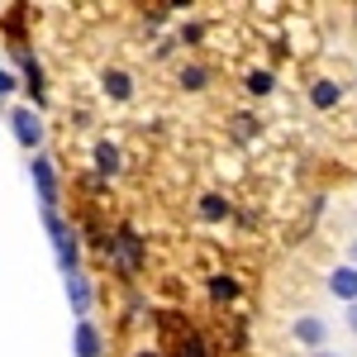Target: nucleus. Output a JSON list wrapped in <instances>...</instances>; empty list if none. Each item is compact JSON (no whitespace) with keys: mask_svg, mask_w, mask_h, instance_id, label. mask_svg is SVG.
I'll return each instance as SVG.
<instances>
[{"mask_svg":"<svg viewBox=\"0 0 357 357\" xmlns=\"http://www.w3.org/2000/svg\"><path fill=\"white\" fill-rule=\"evenodd\" d=\"M100 86H105L110 100H129V96H134V77H129L124 67H110V72L100 77Z\"/></svg>","mask_w":357,"mask_h":357,"instance_id":"1a4fd4ad","label":"nucleus"},{"mask_svg":"<svg viewBox=\"0 0 357 357\" xmlns=\"http://www.w3.org/2000/svg\"><path fill=\"white\" fill-rule=\"evenodd\" d=\"M91 158H96V172H100V176H114V172L124 167V153H119V143H110V138H100Z\"/></svg>","mask_w":357,"mask_h":357,"instance_id":"6e6552de","label":"nucleus"},{"mask_svg":"<svg viewBox=\"0 0 357 357\" xmlns=\"http://www.w3.org/2000/svg\"><path fill=\"white\" fill-rule=\"evenodd\" d=\"M348 329H353V333H357V301H353V305H348Z\"/></svg>","mask_w":357,"mask_h":357,"instance_id":"aec40b11","label":"nucleus"},{"mask_svg":"<svg viewBox=\"0 0 357 357\" xmlns=\"http://www.w3.org/2000/svg\"><path fill=\"white\" fill-rule=\"evenodd\" d=\"M224 215H229V200H224V195H215V191L200 195V220L215 224V220H224Z\"/></svg>","mask_w":357,"mask_h":357,"instance_id":"ddd939ff","label":"nucleus"},{"mask_svg":"<svg viewBox=\"0 0 357 357\" xmlns=\"http://www.w3.org/2000/svg\"><path fill=\"white\" fill-rule=\"evenodd\" d=\"M329 291L338 301H357V267H338V272L329 276Z\"/></svg>","mask_w":357,"mask_h":357,"instance_id":"f8f14e48","label":"nucleus"},{"mask_svg":"<svg viewBox=\"0 0 357 357\" xmlns=\"http://www.w3.org/2000/svg\"><path fill=\"white\" fill-rule=\"evenodd\" d=\"M210 296H215V301H234V296H238V281H234V276H210Z\"/></svg>","mask_w":357,"mask_h":357,"instance_id":"2eb2a0df","label":"nucleus"},{"mask_svg":"<svg viewBox=\"0 0 357 357\" xmlns=\"http://www.w3.org/2000/svg\"><path fill=\"white\" fill-rule=\"evenodd\" d=\"M57 267H62V276H72V272H82L77 262H82V243H77V229H67L62 238H57Z\"/></svg>","mask_w":357,"mask_h":357,"instance_id":"0eeeda50","label":"nucleus"},{"mask_svg":"<svg viewBox=\"0 0 357 357\" xmlns=\"http://www.w3.org/2000/svg\"><path fill=\"white\" fill-rule=\"evenodd\" d=\"M276 77L272 72H248V96H272Z\"/></svg>","mask_w":357,"mask_h":357,"instance_id":"dca6fc26","label":"nucleus"},{"mask_svg":"<svg viewBox=\"0 0 357 357\" xmlns=\"http://www.w3.org/2000/svg\"><path fill=\"white\" fill-rule=\"evenodd\" d=\"M310 357H338V353H324V348H319V353H310Z\"/></svg>","mask_w":357,"mask_h":357,"instance_id":"5701e85b","label":"nucleus"},{"mask_svg":"<svg viewBox=\"0 0 357 357\" xmlns=\"http://www.w3.org/2000/svg\"><path fill=\"white\" fill-rule=\"evenodd\" d=\"M72 353L77 357H105V333L96 319H77L72 324Z\"/></svg>","mask_w":357,"mask_h":357,"instance_id":"20e7f679","label":"nucleus"},{"mask_svg":"<svg viewBox=\"0 0 357 357\" xmlns=\"http://www.w3.org/2000/svg\"><path fill=\"white\" fill-rule=\"evenodd\" d=\"M252 134H257V119H252V114H238V119H234V138H243V143H248Z\"/></svg>","mask_w":357,"mask_h":357,"instance_id":"a211bd4d","label":"nucleus"},{"mask_svg":"<svg viewBox=\"0 0 357 357\" xmlns=\"http://www.w3.org/2000/svg\"><path fill=\"white\" fill-rule=\"evenodd\" d=\"M134 357H162V353H153V348H138V353Z\"/></svg>","mask_w":357,"mask_h":357,"instance_id":"412c9836","label":"nucleus"},{"mask_svg":"<svg viewBox=\"0 0 357 357\" xmlns=\"http://www.w3.org/2000/svg\"><path fill=\"white\" fill-rule=\"evenodd\" d=\"M67 301H72V314H77V319H91V281H86L82 272L67 276Z\"/></svg>","mask_w":357,"mask_h":357,"instance_id":"423d86ee","label":"nucleus"},{"mask_svg":"<svg viewBox=\"0 0 357 357\" xmlns=\"http://www.w3.org/2000/svg\"><path fill=\"white\" fill-rule=\"evenodd\" d=\"M29 176H33V186H38V205L43 210H57V167L48 153H29Z\"/></svg>","mask_w":357,"mask_h":357,"instance_id":"7ed1b4c3","label":"nucleus"},{"mask_svg":"<svg viewBox=\"0 0 357 357\" xmlns=\"http://www.w3.org/2000/svg\"><path fill=\"white\" fill-rule=\"evenodd\" d=\"M348 252H353V262H357V238H353V243H348Z\"/></svg>","mask_w":357,"mask_h":357,"instance_id":"4be33fe9","label":"nucleus"},{"mask_svg":"<svg viewBox=\"0 0 357 357\" xmlns=\"http://www.w3.org/2000/svg\"><path fill=\"white\" fill-rule=\"evenodd\" d=\"M176 357H215V353H210V343H205L200 333H186V338L176 343Z\"/></svg>","mask_w":357,"mask_h":357,"instance_id":"4468645a","label":"nucleus"},{"mask_svg":"<svg viewBox=\"0 0 357 357\" xmlns=\"http://www.w3.org/2000/svg\"><path fill=\"white\" fill-rule=\"evenodd\" d=\"M105 252L114 257V267H119L124 276H138V272H143V238H138L134 224H119V229H114V238L105 243Z\"/></svg>","mask_w":357,"mask_h":357,"instance_id":"f257e3e1","label":"nucleus"},{"mask_svg":"<svg viewBox=\"0 0 357 357\" xmlns=\"http://www.w3.org/2000/svg\"><path fill=\"white\" fill-rule=\"evenodd\" d=\"M15 86H20V82H15V72H10V67H0V100H5Z\"/></svg>","mask_w":357,"mask_h":357,"instance_id":"6ab92c4d","label":"nucleus"},{"mask_svg":"<svg viewBox=\"0 0 357 357\" xmlns=\"http://www.w3.org/2000/svg\"><path fill=\"white\" fill-rule=\"evenodd\" d=\"M10 134H15V143H20L24 153H43V138H48L43 114L33 110V105H15V110H10Z\"/></svg>","mask_w":357,"mask_h":357,"instance_id":"f03ea898","label":"nucleus"},{"mask_svg":"<svg viewBox=\"0 0 357 357\" xmlns=\"http://www.w3.org/2000/svg\"><path fill=\"white\" fill-rule=\"evenodd\" d=\"M43 229H48V238H53V243H57V238H62V234H67L72 224L62 220V210H43Z\"/></svg>","mask_w":357,"mask_h":357,"instance_id":"f3484780","label":"nucleus"},{"mask_svg":"<svg viewBox=\"0 0 357 357\" xmlns=\"http://www.w3.org/2000/svg\"><path fill=\"white\" fill-rule=\"evenodd\" d=\"M296 338H301L305 348H314V353H319V348H324V338H329V324H324L319 314H301V319H296Z\"/></svg>","mask_w":357,"mask_h":357,"instance_id":"39448f33","label":"nucleus"},{"mask_svg":"<svg viewBox=\"0 0 357 357\" xmlns=\"http://www.w3.org/2000/svg\"><path fill=\"white\" fill-rule=\"evenodd\" d=\"M338 100H343V86L338 82H314L310 86V105H314V110H333Z\"/></svg>","mask_w":357,"mask_h":357,"instance_id":"9d476101","label":"nucleus"},{"mask_svg":"<svg viewBox=\"0 0 357 357\" xmlns=\"http://www.w3.org/2000/svg\"><path fill=\"white\" fill-rule=\"evenodd\" d=\"M176 82L186 86V91H205V86L215 82V72H210V67H205V62H186V67H181V72H176Z\"/></svg>","mask_w":357,"mask_h":357,"instance_id":"9b49d317","label":"nucleus"}]
</instances>
